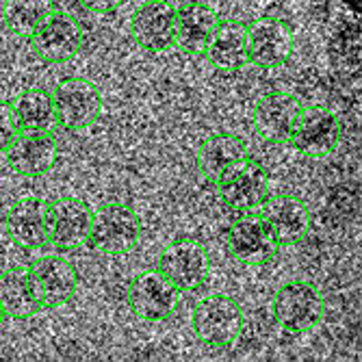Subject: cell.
Masks as SVG:
<instances>
[{"label": "cell", "mask_w": 362, "mask_h": 362, "mask_svg": "<svg viewBox=\"0 0 362 362\" xmlns=\"http://www.w3.org/2000/svg\"><path fill=\"white\" fill-rule=\"evenodd\" d=\"M48 204L44 197L22 195L5 213V230L22 250H37L48 243Z\"/></svg>", "instance_id": "16"}, {"label": "cell", "mask_w": 362, "mask_h": 362, "mask_svg": "<svg viewBox=\"0 0 362 362\" xmlns=\"http://www.w3.org/2000/svg\"><path fill=\"white\" fill-rule=\"evenodd\" d=\"M91 209L78 197H59L48 204V243L57 250H76L89 239Z\"/></svg>", "instance_id": "13"}, {"label": "cell", "mask_w": 362, "mask_h": 362, "mask_svg": "<svg viewBox=\"0 0 362 362\" xmlns=\"http://www.w3.org/2000/svg\"><path fill=\"white\" fill-rule=\"evenodd\" d=\"M293 28L288 22L262 16L247 26V61L262 70H272L286 63L293 52Z\"/></svg>", "instance_id": "9"}, {"label": "cell", "mask_w": 362, "mask_h": 362, "mask_svg": "<svg viewBox=\"0 0 362 362\" xmlns=\"http://www.w3.org/2000/svg\"><path fill=\"white\" fill-rule=\"evenodd\" d=\"M30 46L46 63H65L78 54L83 46V30L68 13H54L30 35Z\"/></svg>", "instance_id": "14"}, {"label": "cell", "mask_w": 362, "mask_h": 362, "mask_svg": "<svg viewBox=\"0 0 362 362\" xmlns=\"http://www.w3.org/2000/svg\"><path fill=\"white\" fill-rule=\"evenodd\" d=\"M5 310H3V306H0V327H3V323H5Z\"/></svg>", "instance_id": "27"}, {"label": "cell", "mask_w": 362, "mask_h": 362, "mask_svg": "<svg viewBox=\"0 0 362 362\" xmlns=\"http://www.w3.org/2000/svg\"><path fill=\"white\" fill-rule=\"evenodd\" d=\"M191 330L197 341L211 349L233 347L243 330V308L230 295H206L193 304Z\"/></svg>", "instance_id": "1"}, {"label": "cell", "mask_w": 362, "mask_h": 362, "mask_svg": "<svg viewBox=\"0 0 362 362\" xmlns=\"http://www.w3.org/2000/svg\"><path fill=\"white\" fill-rule=\"evenodd\" d=\"M302 111L300 100L286 91H267L254 107V126L260 139L269 144H286Z\"/></svg>", "instance_id": "15"}, {"label": "cell", "mask_w": 362, "mask_h": 362, "mask_svg": "<svg viewBox=\"0 0 362 362\" xmlns=\"http://www.w3.org/2000/svg\"><path fill=\"white\" fill-rule=\"evenodd\" d=\"M18 133H20V128H18L11 103L0 100V152L7 150V146L13 141Z\"/></svg>", "instance_id": "25"}, {"label": "cell", "mask_w": 362, "mask_h": 362, "mask_svg": "<svg viewBox=\"0 0 362 362\" xmlns=\"http://www.w3.org/2000/svg\"><path fill=\"white\" fill-rule=\"evenodd\" d=\"M217 24L219 18L211 7L197 3V0L182 3L176 9L174 46H178L187 54H204Z\"/></svg>", "instance_id": "20"}, {"label": "cell", "mask_w": 362, "mask_h": 362, "mask_svg": "<svg viewBox=\"0 0 362 362\" xmlns=\"http://www.w3.org/2000/svg\"><path fill=\"white\" fill-rule=\"evenodd\" d=\"M258 213L269 226L278 245L300 243L310 233V226H313L310 211L300 197H295V195H288V193L267 195V200L262 202Z\"/></svg>", "instance_id": "12"}, {"label": "cell", "mask_w": 362, "mask_h": 362, "mask_svg": "<svg viewBox=\"0 0 362 362\" xmlns=\"http://www.w3.org/2000/svg\"><path fill=\"white\" fill-rule=\"evenodd\" d=\"M78 3L89 9V11H95V13H109L113 11L115 7L122 5V0H78Z\"/></svg>", "instance_id": "26"}, {"label": "cell", "mask_w": 362, "mask_h": 362, "mask_svg": "<svg viewBox=\"0 0 362 362\" xmlns=\"http://www.w3.org/2000/svg\"><path fill=\"white\" fill-rule=\"evenodd\" d=\"M178 300L180 291L158 269L137 274L126 288V302L130 310L148 323H158L172 317Z\"/></svg>", "instance_id": "6"}, {"label": "cell", "mask_w": 362, "mask_h": 362, "mask_svg": "<svg viewBox=\"0 0 362 362\" xmlns=\"http://www.w3.org/2000/svg\"><path fill=\"white\" fill-rule=\"evenodd\" d=\"M272 313L284 334L300 337L310 332L323 317L321 293L308 280H288L276 291Z\"/></svg>", "instance_id": "2"}, {"label": "cell", "mask_w": 362, "mask_h": 362, "mask_svg": "<svg viewBox=\"0 0 362 362\" xmlns=\"http://www.w3.org/2000/svg\"><path fill=\"white\" fill-rule=\"evenodd\" d=\"M228 254L243 265H265L278 252V241L274 239L269 226L258 211L241 213L226 230Z\"/></svg>", "instance_id": "7"}, {"label": "cell", "mask_w": 362, "mask_h": 362, "mask_svg": "<svg viewBox=\"0 0 362 362\" xmlns=\"http://www.w3.org/2000/svg\"><path fill=\"white\" fill-rule=\"evenodd\" d=\"M30 278L35 282L42 308L63 306L74 298L78 288V272L61 254H46L28 265Z\"/></svg>", "instance_id": "11"}, {"label": "cell", "mask_w": 362, "mask_h": 362, "mask_svg": "<svg viewBox=\"0 0 362 362\" xmlns=\"http://www.w3.org/2000/svg\"><path fill=\"white\" fill-rule=\"evenodd\" d=\"M288 141L300 154L313 158H323L332 154L341 141L339 115L321 105L302 107Z\"/></svg>", "instance_id": "8"}, {"label": "cell", "mask_w": 362, "mask_h": 362, "mask_svg": "<svg viewBox=\"0 0 362 362\" xmlns=\"http://www.w3.org/2000/svg\"><path fill=\"white\" fill-rule=\"evenodd\" d=\"M54 119L65 130H83L103 115V93L87 78H65L52 89Z\"/></svg>", "instance_id": "5"}, {"label": "cell", "mask_w": 362, "mask_h": 362, "mask_svg": "<svg viewBox=\"0 0 362 362\" xmlns=\"http://www.w3.org/2000/svg\"><path fill=\"white\" fill-rule=\"evenodd\" d=\"M247 158V148L241 137L233 133H217L206 137L195 154V168L206 180L219 182L223 176L235 172Z\"/></svg>", "instance_id": "19"}, {"label": "cell", "mask_w": 362, "mask_h": 362, "mask_svg": "<svg viewBox=\"0 0 362 362\" xmlns=\"http://www.w3.org/2000/svg\"><path fill=\"white\" fill-rule=\"evenodd\" d=\"M219 197L228 209L237 213H252L262 206L269 195V176L254 158H245L241 165L217 182Z\"/></svg>", "instance_id": "10"}, {"label": "cell", "mask_w": 362, "mask_h": 362, "mask_svg": "<svg viewBox=\"0 0 362 362\" xmlns=\"http://www.w3.org/2000/svg\"><path fill=\"white\" fill-rule=\"evenodd\" d=\"M141 239V219L126 204H103L91 213L89 243L105 254H126Z\"/></svg>", "instance_id": "3"}, {"label": "cell", "mask_w": 362, "mask_h": 362, "mask_svg": "<svg viewBox=\"0 0 362 362\" xmlns=\"http://www.w3.org/2000/svg\"><path fill=\"white\" fill-rule=\"evenodd\" d=\"M54 11L52 0H5L3 22L18 37L28 40Z\"/></svg>", "instance_id": "24"}, {"label": "cell", "mask_w": 362, "mask_h": 362, "mask_svg": "<svg viewBox=\"0 0 362 362\" xmlns=\"http://www.w3.org/2000/svg\"><path fill=\"white\" fill-rule=\"evenodd\" d=\"M204 54L217 70H241L247 63V26L237 20L219 22L206 44Z\"/></svg>", "instance_id": "21"}, {"label": "cell", "mask_w": 362, "mask_h": 362, "mask_svg": "<svg viewBox=\"0 0 362 362\" xmlns=\"http://www.w3.org/2000/svg\"><path fill=\"white\" fill-rule=\"evenodd\" d=\"M0 306L11 319H30L42 310L28 267H9L0 274Z\"/></svg>", "instance_id": "22"}, {"label": "cell", "mask_w": 362, "mask_h": 362, "mask_svg": "<svg viewBox=\"0 0 362 362\" xmlns=\"http://www.w3.org/2000/svg\"><path fill=\"white\" fill-rule=\"evenodd\" d=\"M156 269L172 284H176L180 293L193 291L206 282L211 272V256L200 241L176 237L160 250Z\"/></svg>", "instance_id": "4"}, {"label": "cell", "mask_w": 362, "mask_h": 362, "mask_svg": "<svg viewBox=\"0 0 362 362\" xmlns=\"http://www.w3.org/2000/svg\"><path fill=\"white\" fill-rule=\"evenodd\" d=\"M133 37L148 52H165L174 46L176 7L168 0H144L133 16Z\"/></svg>", "instance_id": "18"}, {"label": "cell", "mask_w": 362, "mask_h": 362, "mask_svg": "<svg viewBox=\"0 0 362 362\" xmlns=\"http://www.w3.org/2000/svg\"><path fill=\"white\" fill-rule=\"evenodd\" d=\"M11 109H13L18 128L26 130V133H48L57 124L52 93L40 87L24 89L11 103Z\"/></svg>", "instance_id": "23"}, {"label": "cell", "mask_w": 362, "mask_h": 362, "mask_svg": "<svg viewBox=\"0 0 362 362\" xmlns=\"http://www.w3.org/2000/svg\"><path fill=\"white\" fill-rule=\"evenodd\" d=\"M7 165L26 178H37L48 174L59 158L57 141L48 133H20L13 137V141L5 150Z\"/></svg>", "instance_id": "17"}]
</instances>
